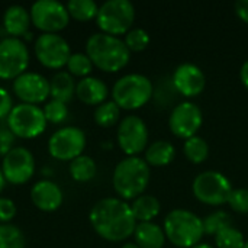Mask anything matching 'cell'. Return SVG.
Returning <instances> with one entry per match:
<instances>
[{
    "mask_svg": "<svg viewBox=\"0 0 248 248\" xmlns=\"http://www.w3.org/2000/svg\"><path fill=\"white\" fill-rule=\"evenodd\" d=\"M89 221L99 237L112 243H119L134 235L138 224L131 205L118 198L99 201L92 208Z\"/></svg>",
    "mask_w": 248,
    "mask_h": 248,
    "instance_id": "1",
    "label": "cell"
},
{
    "mask_svg": "<svg viewBox=\"0 0 248 248\" xmlns=\"http://www.w3.org/2000/svg\"><path fill=\"white\" fill-rule=\"evenodd\" d=\"M86 54L94 67L105 73H118L131 58V51L125 42L103 32L93 33L86 42Z\"/></svg>",
    "mask_w": 248,
    "mask_h": 248,
    "instance_id": "2",
    "label": "cell"
},
{
    "mask_svg": "<svg viewBox=\"0 0 248 248\" xmlns=\"http://www.w3.org/2000/svg\"><path fill=\"white\" fill-rule=\"evenodd\" d=\"M150 182V166L141 157H126L115 167L112 183L122 201L137 199L144 195Z\"/></svg>",
    "mask_w": 248,
    "mask_h": 248,
    "instance_id": "3",
    "label": "cell"
},
{
    "mask_svg": "<svg viewBox=\"0 0 248 248\" xmlns=\"http://www.w3.org/2000/svg\"><path fill=\"white\" fill-rule=\"evenodd\" d=\"M163 230L166 238L179 248H192L198 246L205 234L203 221L186 209H173L166 217Z\"/></svg>",
    "mask_w": 248,
    "mask_h": 248,
    "instance_id": "4",
    "label": "cell"
},
{
    "mask_svg": "<svg viewBox=\"0 0 248 248\" xmlns=\"http://www.w3.org/2000/svg\"><path fill=\"white\" fill-rule=\"evenodd\" d=\"M154 94V86L151 80L142 74H126L121 77L113 89L112 97L119 109L135 110L147 105Z\"/></svg>",
    "mask_w": 248,
    "mask_h": 248,
    "instance_id": "5",
    "label": "cell"
},
{
    "mask_svg": "<svg viewBox=\"0 0 248 248\" xmlns=\"http://www.w3.org/2000/svg\"><path fill=\"white\" fill-rule=\"evenodd\" d=\"M135 20V7L128 0H108L97 12L96 22L103 33L118 36L126 35Z\"/></svg>",
    "mask_w": 248,
    "mask_h": 248,
    "instance_id": "6",
    "label": "cell"
},
{
    "mask_svg": "<svg viewBox=\"0 0 248 248\" xmlns=\"http://www.w3.org/2000/svg\"><path fill=\"white\" fill-rule=\"evenodd\" d=\"M6 122L10 132L15 137L23 140L39 137L45 131L48 124L44 110L36 105H28V103L15 105Z\"/></svg>",
    "mask_w": 248,
    "mask_h": 248,
    "instance_id": "7",
    "label": "cell"
},
{
    "mask_svg": "<svg viewBox=\"0 0 248 248\" xmlns=\"http://www.w3.org/2000/svg\"><path fill=\"white\" fill-rule=\"evenodd\" d=\"M192 189L199 202L211 206L228 203V198L232 192L231 182L222 173L215 170H208L196 176Z\"/></svg>",
    "mask_w": 248,
    "mask_h": 248,
    "instance_id": "8",
    "label": "cell"
},
{
    "mask_svg": "<svg viewBox=\"0 0 248 248\" xmlns=\"http://www.w3.org/2000/svg\"><path fill=\"white\" fill-rule=\"evenodd\" d=\"M32 25L42 33H58L70 23L67 6L57 0H38L31 6Z\"/></svg>",
    "mask_w": 248,
    "mask_h": 248,
    "instance_id": "9",
    "label": "cell"
},
{
    "mask_svg": "<svg viewBox=\"0 0 248 248\" xmlns=\"http://www.w3.org/2000/svg\"><path fill=\"white\" fill-rule=\"evenodd\" d=\"M36 60L49 70H61L67 67L71 57L70 44L58 33H41L33 44Z\"/></svg>",
    "mask_w": 248,
    "mask_h": 248,
    "instance_id": "10",
    "label": "cell"
},
{
    "mask_svg": "<svg viewBox=\"0 0 248 248\" xmlns=\"http://www.w3.org/2000/svg\"><path fill=\"white\" fill-rule=\"evenodd\" d=\"M29 65V49L23 39L6 36L0 41V80H15Z\"/></svg>",
    "mask_w": 248,
    "mask_h": 248,
    "instance_id": "11",
    "label": "cell"
},
{
    "mask_svg": "<svg viewBox=\"0 0 248 248\" xmlns=\"http://www.w3.org/2000/svg\"><path fill=\"white\" fill-rule=\"evenodd\" d=\"M86 134L77 126H64L55 131L48 140V153L58 161H73L83 155Z\"/></svg>",
    "mask_w": 248,
    "mask_h": 248,
    "instance_id": "12",
    "label": "cell"
},
{
    "mask_svg": "<svg viewBox=\"0 0 248 248\" xmlns=\"http://www.w3.org/2000/svg\"><path fill=\"white\" fill-rule=\"evenodd\" d=\"M1 173L10 185H25L35 173L33 154L25 147H13L1 160Z\"/></svg>",
    "mask_w": 248,
    "mask_h": 248,
    "instance_id": "13",
    "label": "cell"
},
{
    "mask_svg": "<svg viewBox=\"0 0 248 248\" xmlns=\"http://www.w3.org/2000/svg\"><path fill=\"white\" fill-rule=\"evenodd\" d=\"M116 140L121 150L128 157H138V154L147 147L148 128L140 116H125L118 126Z\"/></svg>",
    "mask_w": 248,
    "mask_h": 248,
    "instance_id": "14",
    "label": "cell"
},
{
    "mask_svg": "<svg viewBox=\"0 0 248 248\" xmlns=\"http://www.w3.org/2000/svg\"><path fill=\"white\" fill-rule=\"evenodd\" d=\"M203 124V115L198 105L192 102H183L174 106L169 118L170 131L183 140H189L196 135Z\"/></svg>",
    "mask_w": 248,
    "mask_h": 248,
    "instance_id": "15",
    "label": "cell"
},
{
    "mask_svg": "<svg viewBox=\"0 0 248 248\" xmlns=\"http://www.w3.org/2000/svg\"><path fill=\"white\" fill-rule=\"evenodd\" d=\"M12 89L20 103L38 106L49 97V81L39 73H23L13 80Z\"/></svg>",
    "mask_w": 248,
    "mask_h": 248,
    "instance_id": "16",
    "label": "cell"
},
{
    "mask_svg": "<svg viewBox=\"0 0 248 248\" xmlns=\"http://www.w3.org/2000/svg\"><path fill=\"white\" fill-rule=\"evenodd\" d=\"M171 83L174 89L186 97H196L199 96L206 84V78L203 71L190 62L180 64L173 74Z\"/></svg>",
    "mask_w": 248,
    "mask_h": 248,
    "instance_id": "17",
    "label": "cell"
},
{
    "mask_svg": "<svg viewBox=\"0 0 248 248\" xmlns=\"http://www.w3.org/2000/svg\"><path fill=\"white\" fill-rule=\"evenodd\" d=\"M32 203L42 212H54L62 205V190L52 180H39L31 189Z\"/></svg>",
    "mask_w": 248,
    "mask_h": 248,
    "instance_id": "18",
    "label": "cell"
},
{
    "mask_svg": "<svg viewBox=\"0 0 248 248\" xmlns=\"http://www.w3.org/2000/svg\"><path fill=\"white\" fill-rule=\"evenodd\" d=\"M109 94L108 86L97 77H84L76 84V96L89 106H99L106 102Z\"/></svg>",
    "mask_w": 248,
    "mask_h": 248,
    "instance_id": "19",
    "label": "cell"
},
{
    "mask_svg": "<svg viewBox=\"0 0 248 248\" xmlns=\"http://www.w3.org/2000/svg\"><path fill=\"white\" fill-rule=\"evenodd\" d=\"M31 25V13L23 6L12 4L6 9L3 15V28L6 35L12 38H23V35L29 32Z\"/></svg>",
    "mask_w": 248,
    "mask_h": 248,
    "instance_id": "20",
    "label": "cell"
},
{
    "mask_svg": "<svg viewBox=\"0 0 248 248\" xmlns=\"http://www.w3.org/2000/svg\"><path fill=\"white\" fill-rule=\"evenodd\" d=\"M134 240L140 248H163L166 244V234L154 222H138L134 231Z\"/></svg>",
    "mask_w": 248,
    "mask_h": 248,
    "instance_id": "21",
    "label": "cell"
},
{
    "mask_svg": "<svg viewBox=\"0 0 248 248\" xmlns=\"http://www.w3.org/2000/svg\"><path fill=\"white\" fill-rule=\"evenodd\" d=\"M76 94V81L68 71H57L49 81V96L67 105Z\"/></svg>",
    "mask_w": 248,
    "mask_h": 248,
    "instance_id": "22",
    "label": "cell"
},
{
    "mask_svg": "<svg viewBox=\"0 0 248 248\" xmlns=\"http://www.w3.org/2000/svg\"><path fill=\"white\" fill-rule=\"evenodd\" d=\"M176 157V148L171 142L160 140L153 142L145 150V161L148 166L164 167L169 166Z\"/></svg>",
    "mask_w": 248,
    "mask_h": 248,
    "instance_id": "23",
    "label": "cell"
},
{
    "mask_svg": "<svg viewBox=\"0 0 248 248\" xmlns=\"http://www.w3.org/2000/svg\"><path fill=\"white\" fill-rule=\"evenodd\" d=\"M137 222H151L160 214V202L151 195H141L131 205Z\"/></svg>",
    "mask_w": 248,
    "mask_h": 248,
    "instance_id": "24",
    "label": "cell"
},
{
    "mask_svg": "<svg viewBox=\"0 0 248 248\" xmlns=\"http://www.w3.org/2000/svg\"><path fill=\"white\" fill-rule=\"evenodd\" d=\"M68 171H70V176L73 180H76L78 183H86L96 176L97 167L92 157L80 155V157L74 158L73 161H70Z\"/></svg>",
    "mask_w": 248,
    "mask_h": 248,
    "instance_id": "25",
    "label": "cell"
},
{
    "mask_svg": "<svg viewBox=\"0 0 248 248\" xmlns=\"http://www.w3.org/2000/svg\"><path fill=\"white\" fill-rule=\"evenodd\" d=\"M67 10L70 17L78 22H89L96 19L99 6L93 0H70L67 3Z\"/></svg>",
    "mask_w": 248,
    "mask_h": 248,
    "instance_id": "26",
    "label": "cell"
},
{
    "mask_svg": "<svg viewBox=\"0 0 248 248\" xmlns=\"http://www.w3.org/2000/svg\"><path fill=\"white\" fill-rule=\"evenodd\" d=\"M183 153H185L186 158L190 163L201 164L209 155V145H208V142L202 137L195 135V137L186 140L185 147H183Z\"/></svg>",
    "mask_w": 248,
    "mask_h": 248,
    "instance_id": "27",
    "label": "cell"
},
{
    "mask_svg": "<svg viewBox=\"0 0 248 248\" xmlns=\"http://www.w3.org/2000/svg\"><path fill=\"white\" fill-rule=\"evenodd\" d=\"M121 116V109L113 100H106L105 103L99 105L94 110V122L102 128L113 126Z\"/></svg>",
    "mask_w": 248,
    "mask_h": 248,
    "instance_id": "28",
    "label": "cell"
},
{
    "mask_svg": "<svg viewBox=\"0 0 248 248\" xmlns=\"http://www.w3.org/2000/svg\"><path fill=\"white\" fill-rule=\"evenodd\" d=\"M0 248H25V235L13 224H0Z\"/></svg>",
    "mask_w": 248,
    "mask_h": 248,
    "instance_id": "29",
    "label": "cell"
},
{
    "mask_svg": "<svg viewBox=\"0 0 248 248\" xmlns=\"http://www.w3.org/2000/svg\"><path fill=\"white\" fill-rule=\"evenodd\" d=\"M215 244L218 248H244L246 240L243 232L231 225L215 235Z\"/></svg>",
    "mask_w": 248,
    "mask_h": 248,
    "instance_id": "30",
    "label": "cell"
},
{
    "mask_svg": "<svg viewBox=\"0 0 248 248\" xmlns=\"http://www.w3.org/2000/svg\"><path fill=\"white\" fill-rule=\"evenodd\" d=\"M232 225V218L230 217V214L227 212H222V211H218V212H214L211 215H208L205 219H203V231L205 234L208 235H217L219 231L228 228Z\"/></svg>",
    "mask_w": 248,
    "mask_h": 248,
    "instance_id": "31",
    "label": "cell"
},
{
    "mask_svg": "<svg viewBox=\"0 0 248 248\" xmlns=\"http://www.w3.org/2000/svg\"><path fill=\"white\" fill-rule=\"evenodd\" d=\"M67 68L71 76L84 78V77L90 76V73L93 70V62L90 61L87 54L76 52V54H71V57L67 62Z\"/></svg>",
    "mask_w": 248,
    "mask_h": 248,
    "instance_id": "32",
    "label": "cell"
},
{
    "mask_svg": "<svg viewBox=\"0 0 248 248\" xmlns=\"http://www.w3.org/2000/svg\"><path fill=\"white\" fill-rule=\"evenodd\" d=\"M124 42L128 46L129 51L140 52V51H144L148 46V44H150V35H148L147 31H144L141 28H135V29H131L125 35Z\"/></svg>",
    "mask_w": 248,
    "mask_h": 248,
    "instance_id": "33",
    "label": "cell"
},
{
    "mask_svg": "<svg viewBox=\"0 0 248 248\" xmlns=\"http://www.w3.org/2000/svg\"><path fill=\"white\" fill-rule=\"evenodd\" d=\"M42 110H44L46 122H51V124H61L68 116L67 105L62 102H58V100H52V99L45 103Z\"/></svg>",
    "mask_w": 248,
    "mask_h": 248,
    "instance_id": "34",
    "label": "cell"
},
{
    "mask_svg": "<svg viewBox=\"0 0 248 248\" xmlns=\"http://www.w3.org/2000/svg\"><path fill=\"white\" fill-rule=\"evenodd\" d=\"M228 205L238 214H248V189H232Z\"/></svg>",
    "mask_w": 248,
    "mask_h": 248,
    "instance_id": "35",
    "label": "cell"
},
{
    "mask_svg": "<svg viewBox=\"0 0 248 248\" xmlns=\"http://www.w3.org/2000/svg\"><path fill=\"white\" fill-rule=\"evenodd\" d=\"M16 215V205L13 201L0 196V224H10Z\"/></svg>",
    "mask_w": 248,
    "mask_h": 248,
    "instance_id": "36",
    "label": "cell"
},
{
    "mask_svg": "<svg viewBox=\"0 0 248 248\" xmlns=\"http://www.w3.org/2000/svg\"><path fill=\"white\" fill-rule=\"evenodd\" d=\"M15 135L10 132V129L7 126L0 125V157H4L15 144Z\"/></svg>",
    "mask_w": 248,
    "mask_h": 248,
    "instance_id": "37",
    "label": "cell"
},
{
    "mask_svg": "<svg viewBox=\"0 0 248 248\" xmlns=\"http://www.w3.org/2000/svg\"><path fill=\"white\" fill-rule=\"evenodd\" d=\"M13 100H12V96L10 93L0 86V121L1 119H7V116L10 115L12 109H13Z\"/></svg>",
    "mask_w": 248,
    "mask_h": 248,
    "instance_id": "38",
    "label": "cell"
},
{
    "mask_svg": "<svg viewBox=\"0 0 248 248\" xmlns=\"http://www.w3.org/2000/svg\"><path fill=\"white\" fill-rule=\"evenodd\" d=\"M235 13L241 20L248 23V0H240L235 3Z\"/></svg>",
    "mask_w": 248,
    "mask_h": 248,
    "instance_id": "39",
    "label": "cell"
},
{
    "mask_svg": "<svg viewBox=\"0 0 248 248\" xmlns=\"http://www.w3.org/2000/svg\"><path fill=\"white\" fill-rule=\"evenodd\" d=\"M240 77H241V81L244 84V87L248 89V61H246L240 70Z\"/></svg>",
    "mask_w": 248,
    "mask_h": 248,
    "instance_id": "40",
    "label": "cell"
},
{
    "mask_svg": "<svg viewBox=\"0 0 248 248\" xmlns=\"http://www.w3.org/2000/svg\"><path fill=\"white\" fill-rule=\"evenodd\" d=\"M4 185H6V180H4V176H3L1 169H0V193H1L3 189H4Z\"/></svg>",
    "mask_w": 248,
    "mask_h": 248,
    "instance_id": "41",
    "label": "cell"
},
{
    "mask_svg": "<svg viewBox=\"0 0 248 248\" xmlns=\"http://www.w3.org/2000/svg\"><path fill=\"white\" fill-rule=\"evenodd\" d=\"M121 248H140L135 243H126V244H124Z\"/></svg>",
    "mask_w": 248,
    "mask_h": 248,
    "instance_id": "42",
    "label": "cell"
},
{
    "mask_svg": "<svg viewBox=\"0 0 248 248\" xmlns=\"http://www.w3.org/2000/svg\"><path fill=\"white\" fill-rule=\"evenodd\" d=\"M192 248H214L212 246H209V244H198V246H195V247Z\"/></svg>",
    "mask_w": 248,
    "mask_h": 248,
    "instance_id": "43",
    "label": "cell"
},
{
    "mask_svg": "<svg viewBox=\"0 0 248 248\" xmlns=\"http://www.w3.org/2000/svg\"><path fill=\"white\" fill-rule=\"evenodd\" d=\"M244 248H248V241H246V246H244Z\"/></svg>",
    "mask_w": 248,
    "mask_h": 248,
    "instance_id": "44",
    "label": "cell"
}]
</instances>
